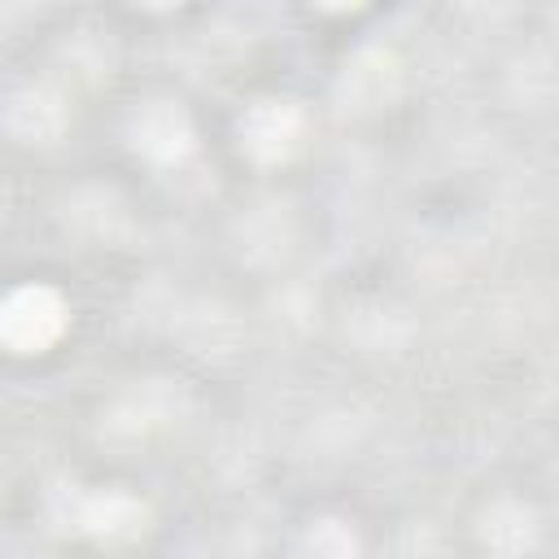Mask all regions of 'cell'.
I'll list each match as a JSON object with an SVG mask.
<instances>
[{"mask_svg": "<svg viewBox=\"0 0 559 559\" xmlns=\"http://www.w3.org/2000/svg\"><path fill=\"white\" fill-rule=\"evenodd\" d=\"M61 332V306L44 288H22L0 310V336L13 349H39Z\"/></svg>", "mask_w": 559, "mask_h": 559, "instance_id": "obj_1", "label": "cell"}]
</instances>
